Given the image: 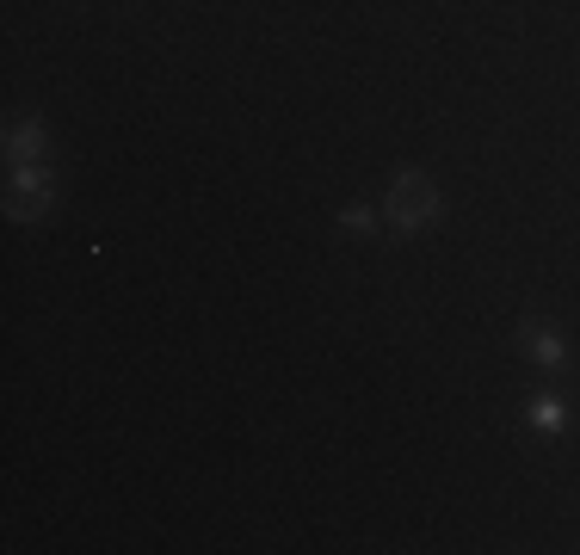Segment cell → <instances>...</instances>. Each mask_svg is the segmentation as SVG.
<instances>
[{"mask_svg":"<svg viewBox=\"0 0 580 555\" xmlns=\"http://www.w3.org/2000/svg\"><path fill=\"white\" fill-rule=\"evenodd\" d=\"M383 210H389L395 229H420V222L439 216V192H432V179H426V173H402V179L389 185Z\"/></svg>","mask_w":580,"mask_h":555,"instance_id":"6da1fadb","label":"cell"},{"mask_svg":"<svg viewBox=\"0 0 580 555\" xmlns=\"http://www.w3.org/2000/svg\"><path fill=\"white\" fill-rule=\"evenodd\" d=\"M531 414H537V426H562V407H556V401H537Z\"/></svg>","mask_w":580,"mask_h":555,"instance_id":"277c9868","label":"cell"},{"mask_svg":"<svg viewBox=\"0 0 580 555\" xmlns=\"http://www.w3.org/2000/svg\"><path fill=\"white\" fill-rule=\"evenodd\" d=\"M38 148H44V130H31V124H25V130L13 136V155H38Z\"/></svg>","mask_w":580,"mask_h":555,"instance_id":"3957f363","label":"cell"},{"mask_svg":"<svg viewBox=\"0 0 580 555\" xmlns=\"http://www.w3.org/2000/svg\"><path fill=\"white\" fill-rule=\"evenodd\" d=\"M525 346H531L537 364H562V340H556L550 327H525Z\"/></svg>","mask_w":580,"mask_h":555,"instance_id":"7a4b0ae2","label":"cell"}]
</instances>
